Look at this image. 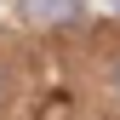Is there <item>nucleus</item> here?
Segmentation results:
<instances>
[{"label":"nucleus","instance_id":"obj_1","mask_svg":"<svg viewBox=\"0 0 120 120\" xmlns=\"http://www.w3.org/2000/svg\"><path fill=\"white\" fill-rule=\"evenodd\" d=\"M29 23H74L80 17V0H23Z\"/></svg>","mask_w":120,"mask_h":120}]
</instances>
